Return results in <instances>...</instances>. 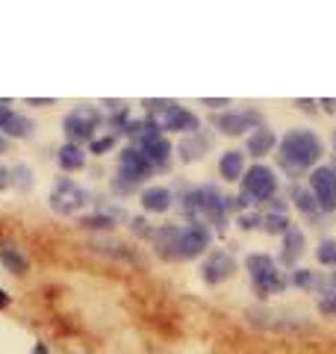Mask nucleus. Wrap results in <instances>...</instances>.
<instances>
[{"instance_id":"nucleus-1","label":"nucleus","mask_w":336,"mask_h":354,"mask_svg":"<svg viewBox=\"0 0 336 354\" xmlns=\"http://www.w3.org/2000/svg\"><path fill=\"white\" fill-rule=\"evenodd\" d=\"M156 251L168 260H192L209 245V230L204 225H183V227H160L153 234Z\"/></svg>"},{"instance_id":"nucleus-24","label":"nucleus","mask_w":336,"mask_h":354,"mask_svg":"<svg viewBox=\"0 0 336 354\" xmlns=\"http://www.w3.org/2000/svg\"><path fill=\"white\" fill-rule=\"evenodd\" d=\"M319 310L324 316H336V292H324L319 298Z\"/></svg>"},{"instance_id":"nucleus-5","label":"nucleus","mask_w":336,"mask_h":354,"mask_svg":"<svg viewBox=\"0 0 336 354\" xmlns=\"http://www.w3.org/2000/svg\"><path fill=\"white\" fill-rule=\"evenodd\" d=\"M248 269H251V281H254L260 295H272V292L286 290V278L277 272L274 260L265 257V254H254V257H248Z\"/></svg>"},{"instance_id":"nucleus-28","label":"nucleus","mask_w":336,"mask_h":354,"mask_svg":"<svg viewBox=\"0 0 336 354\" xmlns=\"http://www.w3.org/2000/svg\"><path fill=\"white\" fill-rule=\"evenodd\" d=\"M9 180H12V174H9L3 165H0V189H3V186H9Z\"/></svg>"},{"instance_id":"nucleus-17","label":"nucleus","mask_w":336,"mask_h":354,"mask_svg":"<svg viewBox=\"0 0 336 354\" xmlns=\"http://www.w3.org/2000/svg\"><path fill=\"white\" fill-rule=\"evenodd\" d=\"M56 162H59L65 171H77V169H83L86 153H83V148H80V145H74V142H68V145H62L59 151H56Z\"/></svg>"},{"instance_id":"nucleus-14","label":"nucleus","mask_w":336,"mask_h":354,"mask_svg":"<svg viewBox=\"0 0 336 354\" xmlns=\"http://www.w3.org/2000/svg\"><path fill=\"white\" fill-rule=\"evenodd\" d=\"M0 130L9 133V136H27L32 124H30V118L18 115L15 109H9V104L0 101Z\"/></svg>"},{"instance_id":"nucleus-10","label":"nucleus","mask_w":336,"mask_h":354,"mask_svg":"<svg viewBox=\"0 0 336 354\" xmlns=\"http://www.w3.org/2000/svg\"><path fill=\"white\" fill-rule=\"evenodd\" d=\"M118 165H121V177H124V186H118V189H130L133 183H139L142 177H148V171L153 169V162L144 157V153L139 151V148H127L124 153H121V160H118Z\"/></svg>"},{"instance_id":"nucleus-7","label":"nucleus","mask_w":336,"mask_h":354,"mask_svg":"<svg viewBox=\"0 0 336 354\" xmlns=\"http://www.w3.org/2000/svg\"><path fill=\"white\" fill-rule=\"evenodd\" d=\"M50 204H53L56 213L71 216V213H77V209H83L88 204V192L83 189V186H77L74 180H68V177H62V180L53 183Z\"/></svg>"},{"instance_id":"nucleus-30","label":"nucleus","mask_w":336,"mask_h":354,"mask_svg":"<svg viewBox=\"0 0 336 354\" xmlns=\"http://www.w3.org/2000/svg\"><path fill=\"white\" fill-rule=\"evenodd\" d=\"M3 151H6V139H3V136H0V153H3Z\"/></svg>"},{"instance_id":"nucleus-21","label":"nucleus","mask_w":336,"mask_h":354,"mask_svg":"<svg viewBox=\"0 0 336 354\" xmlns=\"http://www.w3.org/2000/svg\"><path fill=\"white\" fill-rule=\"evenodd\" d=\"M316 257L324 266H336V239H324L319 245V251H316Z\"/></svg>"},{"instance_id":"nucleus-20","label":"nucleus","mask_w":336,"mask_h":354,"mask_svg":"<svg viewBox=\"0 0 336 354\" xmlns=\"http://www.w3.org/2000/svg\"><path fill=\"white\" fill-rule=\"evenodd\" d=\"M292 198H295V207L301 209V213H316V209H319L316 198H312V192H307V189H298V186H295Z\"/></svg>"},{"instance_id":"nucleus-18","label":"nucleus","mask_w":336,"mask_h":354,"mask_svg":"<svg viewBox=\"0 0 336 354\" xmlns=\"http://www.w3.org/2000/svg\"><path fill=\"white\" fill-rule=\"evenodd\" d=\"M277 145V136L272 130H254V136L248 139V153H254V157H265V153H272V148Z\"/></svg>"},{"instance_id":"nucleus-16","label":"nucleus","mask_w":336,"mask_h":354,"mask_svg":"<svg viewBox=\"0 0 336 354\" xmlns=\"http://www.w3.org/2000/svg\"><path fill=\"white\" fill-rule=\"evenodd\" d=\"M218 171L224 180H242L245 177V157H242V151H227L221 157L218 162Z\"/></svg>"},{"instance_id":"nucleus-31","label":"nucleus","mask_w":336,"mask_h":354,"mask_svg":"<svg viewBox=\"0 0 336 354\" xmlns=\"http://www.w3.org/2000/svg\"><path fill=\"white\" fill-rule=\"evenodd\" d=\"M333 148H336V133H333Z\"/></svg>"},{"instance_id":"nucleus-4","label":"nucleus","mask_w":336,"mask_h":354,"mask_svg":"<svg viewBox=\"0 0 336 354\" xmlns=\"http://www.w3.org/2000/svg\"><path fill=\"white\" fill-rule=\"evenodd\" d=\"M277 189V177L268 165H254L251 171H245L242 177V198L239 201L245 204H260V201H268Z\"/></svg>"},{"instance_id":"nucleus-11","label":"nucleus","mask_w":336,"mask_h":354,"mask_svg":"<svg viewBox=\"0 0 336 354\" xmlns=\"http://www.w3.org/2000/svg\"><path fill=\"white\" fill-rule=\"evenodd\" d=\"M139 142H142L139 151H142L153 165H165L168 153H171V145H168L165 136H160V130H156L153 124H148V130L139 133Z\"/></svg>"},{"instance_id":"nucleus-12","label":"nucleus","mask_w":336,"mask_h":354,"mask_svg":"<svg viewBox=\"0 0 336 354\" xmlns=\"http://www.w3.org/2000/svg\"><path fill=\"white\" fill-rule=\"evenodd\" d=\"M233 269H236V263H233V257H230L227 251H212L200 272H204V281L207 283H221V281L230 278Z\"/></svg>"},{"instance_id":"nucleus-25","label":"nucleus","mask_w":336,"mask_h":354,"mask_svg":"<svg viewBox=\"0 0 336 354\" xmlns=\"http://www.w3.org/2000/svg\"><path fill=\"white\" fill-rule=\"evenodd\" d=\"M289 281H292L295 286H312V283H316V278H312V272H310V269H295Z\"/></svg>"},{"instance_id":"nucleus-9","label":"nucleus","mask_w":336,"mask_h":354,"mask_svg":"<svg viewBox=\"0 0 336 354\" xmlns=\"http://www.w3.org/2000/svg\"><path fill=\"white\" fill-rule=\"evenodd\" d=\"M310 186H312V198H316L319 209L333 213L336 209V171L328 169V165H321V169L312 171Z\"/></svg>"},{"instance_id":"nucleus-29","label":"nucleus","mask_w":336,"mask_h":354,"mask_svg":"<svg viewBox=\"0 0 336 354\" xmlns=\"http://www.w3.org/2000/svg\"><path fill=\"white\" fill-rule=\"evenodd\" d=\"M6 301H9V298H6V292H0V307H6Z\"/></svg>"},{"instance_id":"nucleus-6","label":"nucleus","mask_w":336,"mask_h":354,"mask_svg":"<svg viewBox=\"0 0 336 354\" xmlns=\"http://www.w3.org/2000/svg\"><path fill=\"white\" fill-rule=\"evenodd\" d=\"M230 207V198H224L216 186H200L186 195V209L189 213H204L212 221H224V209Z\"/></svg>"},{"instance_id":"nucleus-13","label":"nucleus","mask_w":336,"mask_h":354,"mask_svg":"<svg viewBox=\"0 0 336 354\" xmlns=\"http://www.w3.org/2000/svg\"><path fill=\"white\" fill-rule=\"evenodd\" d=\"M216 124L224 133H233V136H239V133L251 130L256 124V113H251V109H245V113H224V115H216Z\"/></svg>"},{"instance_id":"nucleus-8","label":"nucleus","mask_w":336,"mask_h":354,"mask_svg":"<svg viewBox=\"0 0 336 354\" xmlns=\"http://www.w3.org/2000/svg\"><path fill=\"white\" fill-rule=\"evenodd\" d=\"M97 124H100V113L95 106H77L74 113L65 115V133H68V139H74V145L83 139H92Z\"/></svg>"},{"instance_id":"nucleus-15","label":"nucleus","mask_w":336,"mask_h":354,"mask_svg":"<svg viewBox=\"0 0 336 354\" xmlns=\"http://www.w3.org/2000/svg\"><path fill=\"white\" fill-rule=\"evenodd\" d=\"M142 207L148 213H165L171 207V192L162 189V186H151V189L142 192Z\"/></svg>"},{"instance_id":"nucleus-23","label":"nucleus","mask_w":336,"mask_h":354,"mask_svg":"<svg viewBox=\"0 0 336 354\" xmlns=\"http://www.w3.org/2000/svg\"><path fill=\"white\" fill-rule=\"evenodd\" d=\"M0 257H3V263L9 266V269H15V272H24L27 269V260L21 257V254H15L12 248H3V251H0Z\"/></svg>"},{"instance_id":"nucleus-22","label":"nucleus","mask_w":336,"mask_h":354,"mask_svg":"<svg viewBox=\"0 0 336 354\" xmlns=\"http://www.w3.org/2000/svg\"><path fill=\"white\" fill-rule=\"evenodd\" d=\"M263 221H265V230H268V234H286V230L292 227L286 216H268V218H263Z\"/></svg>"},{"instance_id":"nucleus-19","label":"nucleus","mask_w":336,"mask_h":354,"mask_svg":"<svg viewBox=\"0 0 336 354\" xmlns=\"http://www.w3.org/2000/svg\"><path fill=\"white\" fill-rule=\"evenodd\" d=\"M304 251V234H301L298 227H289L283 234V254H280V260L283 263H295V257Z\"/></svg>"},{"instance_id":"nucleus-26","label":"nucleus","mask_w":336,"mask_h":354,"mask_svg":"<svg viewBox=\"0 0 336 354\" xmlns=\"http://www.w3.org/2000/svg\"><path fill=\"white\" fill-rule=\"evenodd\" d=\"M112 221L106 216H95V218H86V227H109Z\"/></svg>"},{"instance_id":"nucleus-2","label":"nucleus","mask_w":336,"mask_h":354,"mask_svg":"<svg viewBox=\"0 0 336 354\" xmlns=\"http://www.w3.org/2000/svg\"><path fill=\"white\" fill-rule=\"evenodd\" d=\"M321 157V139L312 130H289L280 139L277 160L289 174H301Z\"/></svg>"},{"instance_id":"nucleus-27","label":"nucleus","mask_w":336,"mask_h":354,"mask_svg":"<svg viewBox=\"0 0 336 354\" xmlns=\"http://www.w3.org/2000/svg\"><path fill=\"white\" fill-rule=\"evenodd\" d=\"M106 148H112V136H106V139H95V142H92V151H95V153L106 151Z\"/></svg>"},{"instance_id":"nucleus-3","label":"nucleus","mask_w":336,"mask_h":354,"mask_svg":"<svg viewBox=\"0 0 336 354\" xmlns=\"http://www.w3.org/2000/svg\"><path fill=\"white\" fill-rule=\"evenodd\" d=\"M148 113H151V124L156 130H177V133L198 130V118L174 101H148Z\"/></svg>"}]
</instances>
